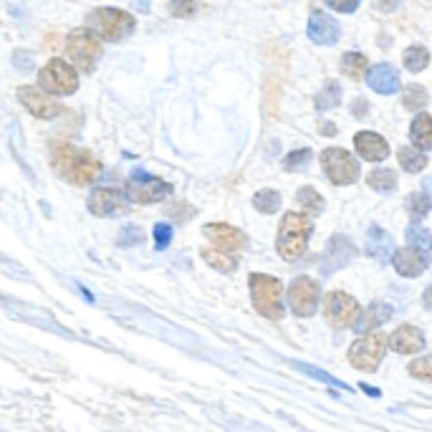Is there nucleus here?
<instances>
[{"label":"nucleus","mask_w":432,"mask_h":432,"mask_svg":"<svg viewBox=\"0 0 432 432\" xmlns=\"http://www.w3.org/2000/svg\"><path fill=\"white\" fill-rule=\"evenodd\" d=\"M53 172L63 177L71 185H91L94 179H99L104 172L101 160L89 152V149L74 147V144H58L53 147Z\"/></svg>","instance_id":"f257e3e1"},{"label":"nucleus","mask_w":432,"mask_h":432,"mask_svg":"<svg viewBox=\"0 0 432 432\" xmlns=\"http://www.w3.org/2000/svg\"><path fill=\"white\" fill-rule=\"evenodd\" d=\"M314 230V220L309 212H286L278 228V253L284 260H298L306 253L309 235Z\"/></svg>","instance_id":"f03ea898"},{"label":"nucleus","mask_w":432,"mask_h":432,"mask_svg":"<svg viewBox=\"0 0 432 432\" xmlns=\"http://www.w3.org/2000/svg\"><path fill=\"white\" fill-rule=\"evenodd\" d=\"M89 28L104 41L117 44L134 33L136 20L132 13L122 11V8H96L89 13Z\"/></svg>","instance_id":"7ed1b4c3"},{"label":"nucleus","mask_w":432,"mask_h":432,"mask_svg":"<svg viewBox=\"0 0 432 432\" xmlns=\"http://www.w3.org/2000/svg\"><path fill=\"white\" fill-rule=\"evenodd\" d=\"M250 296H253V306L260 316H266L271 322H281L284 316V284L273 276H263V273H253L250 276Z\"/></svg>","instance_id":"20e7f679"},{"label":"nucleus","mask_w":432,"mask_h":432,"mask_svg":"<svg viewBox=\"0 0 432 432\" xmlns=\"http://www.w3.org/2000/svg\"><path fill=\"white\" fill-rule=\"evenodd\" d=\"M38 87L46 89L49 94L56 96H68V94H76L79 89V71L63 58H51L41 74H38Z\"/></svg>","instance_id":"39448f33"},{"label":"nucleus","mask_w":432,"mask_h":432,"mask_svg":"<svg viewBox=\"0 0 432 432\" xmlns=\"http://www.w3.org/2000/svg\"><path fill=\"white\" fill-rule=\"evenodd\" d=\"M66 53L81 71H91L101 58V41L91 28H76L66 38Z\"/></svg>","instance_id":"423d86ee"},{"label":"nucleus","mask_w":432,"mask_h":432,"mask_svg":"<svg viewBox=\"0 0 432 432\" xmlns=\"http://www.w3.org/2000/svg\"><path fill=\"white\" fill-rule=\"evenodd\" d=\"M170 192H172L170 182L155 177V174L142 172V170H134L129 182H127V200H132V203H142V205L162 203Z\"/></svg>","instance_id":"0eeeda50"},{"label":"nucleus","mask_w":432,"mask_h":432,"mask_svg":"<svg viewBox=\"0 0 432 432\" xmlns=\"http://www.w3.org/2000/svg\"><path fill=\"white\" fill-rule=\"evenodd\" d=\"M387 349V336L374 331H367L362 339H357L349 349V362L362 371H374L379 367Z\"/></svg>","instance_id":"6e6552de"},{"label":"nucleus","mask_w":432,"mask_h":432,"mask_svg":"<svg viewBox=\"0 0 432 432\" xmlns=\"http://www.w3.org/2000/svg\"><path fill=\"white\" fill-rule=\"evenodd\" d=\"M322 167L333 185H352L359 177V162L346 149L329 147L322 152Z\"/></svg>","instance_id":"1a4fd4ad"},{"label":"nucleus","mask_w":432,"mask_h":432,"mask_svg":"<svg viewBox=\"0 0 432 432\" xmlns=\"http://www.w3.org/2000/svg\"><path fill=\"white\" fill-rule=\"evenodd\" d=\"M319 301H322V288L316 284L314 278L309 276H298L288 288V306L291 311L301 319H309L316 314L319 309Z\"/></svg>","instance_id":"9d476101"},{"label":"nucleus","mask_w":432,"mask_h":432,"mask_svg":"<svg viewBox=\"0 0 432 432\" xmlns=\"http://www.w3.org/2000/svg\"><path fill=\"white\" fill-rule=\"evenodd\" d=\"M324 314H326V322L336 329L354 326V322L359 319V303L344 291H331L324 301Z\"/></svg>","instance_id":"9b49d317"},{"label":"nucleus","mask_w":432,"mask_h":432,"mask_svg":"<svg viewBox=\"0 0 432 432\" xmlns=\"http://www.w3.org/2000/svg\"><path fill=\"white\" fill-rule=\"evenodd\" d=\"M18 99L25 109L31 111L36 119H56L63 111V106L56 99H51V94L41 87H20L18 89Z\"/></svg>","instance_id":"f8f14e48"},{"label":"nucleus","mask_w":432,"mask_h":432,"mask_svg":"<svg viewBox=\"0 0 432 432\" xmlns=\"http://www.w3.org/2000/svg\"><path fill=\"white\" fill-rule=\"evenodd\" d=\"M389 260H392L395 271L405 278L422 276V273L427 271V266H430V255H427L422 248H414V246L395 250V253L389 255Z\"/></svg>","instance_id":"ddd939ff"},{"label":"nucleus","mask_w":432,"mask_h":432,"mask_svg":"<svg viewBox=\"0 0 432 432\" xmlns=\"http://www.w3.org/2000/svg\"><path fill=\"white\" fill-rule=\"evenodd\" d=\"M203 233L212 246L225 250V253H235V250L246 248V235L238 228H233V225H228V222H210V225L203 228Z\"/></svg>","instance_id":"4468645a"},{"label":"nucleus","mask_w":432,"mask_h":432,"mask_svg":"<svg viewBox=\"0 0 432 432\" xmlns=\"http://www.w3.org/2000/svg\"><path fill=\"white\" fill-rule=\"evenodd\" d=\"M124 205H127V192L117 190V187H96L89 195V210L99 217L124 210Z\"/></svg>","instance_id":"2eb2a0df"},{"label":"nucleus","mask_w":432,"mask_h":432,"mask_svg":"<svg viewBox=\"0 0 432 432\" xmlns=\"http://www.w3.org/2000/svg\"><path fill=\"white\" fill-rule=\"evenodd\" d=\"M341 36V28L339 23L331 18V15H326L324 11H314L309 18V38L314 41V44L319 46H333L336 41H339Z\"/></svg>","instance_id":"dca6fc26"},{"label":"nucleus","mask_w":432,"mask_h":432,"mask_svg":"<svg viewBox=\"0 0 432 432\" xmlns=\"http://www.w3.org/2000/svg\"><path fill=\"white\" fill-rule=\"evenodd\" d=\"M354 255H357V248L352 246V241L344 235H333L326 246V253H324V273L344 268L349 260H354Z\"/></svg>","instance_id":"f3484780"},{"label":"nucleus","mask_w":432,"mask_h":432,"mask_svg":"<svg viewBox=\"0 0 432 432\" xmlns=\"http://www.w3.org/2000/svg\"><path fill=\"white\" fill-rule=\"evenodd\" d=\"M367 84H369L371 91L377 94H395L400 89V74H397V68L392 63H377V66H371L367 71Z\"/></svg>","instance_id":"a211bd4d"},{"label":"nucleus","mask_w":432,"mask_h":432,"mask_svg":"<svg viewBox=\"0 0 432 432\" xmlns=\"http://www.w3.org/2000/svg\"><path fill=\"white\" fill-rule=\"evenodd\" d=\"M354 147H357L359 157L367 162H382L389 157V144L374 132H359L354 136Z\"/></svg>","instance_id":"6ab92c4d"},{"label":"nucleus","mask_w":432,"mask_h":432,"mask_svg":"<svg viewBox=\"0 0 432 432\" xmlns=\"http://www.w3.org/2000/svg\"><path fill=\"white\" fill-rule=\"evenodd\" d=\"M397 354H417L425 349V336H422L420 329L414 326H400L387 341Z\"/></svg>","instance_id":"aec40b11"},{"label":"nucleus","mask_w":432,"mask_h":432,"mask_svg":"<svg viewBox=\"0 0 432 432\" xmlns=\"http://www.w3.org/2000/svg\"><path fill=\"white\" fill-rule=\"evenodd\" d=\"M392 314H395V311H392V306H389V303L374 301L369 309H367L364 314H362L357 322H354V329H357L359 333L374 331V326H382V324H387L389 319H392Z\"/></svg>","instance_id":"412c9836"},{"label":"nucleus","mask_w":432,"mask_h":432,"mask_svg":"<svg viewBox=\"0 0 432 432\" xmlns=\"http://www.w3.org/2000/svg\"><path fill=\"white\" fill-rule=\"evenodd\" d=\"M409 136H412V144L422 152L432 149V117L430 114H417L409 127Z\"/></svg>","instance_id":"4be33fe9"},{"label":"nucleus","mask_w":432,"mask_h":432,"mask_svg":"<svg viewBox=\"0 0 432 432\" xmlns=\"http://www.w3.org/2000/svg\"><path fill=\"white\" fill-rule=\"evenodd\" d=\"M367 253L374 258H387L392 253V238L382 228H371L367 233Z\"/></svg>","instance_id":"5701e85b"},{"label":"nucleus","mask_w":432,"mask_h":432,"mask_svg":"<svg viewBox=\"0 0 432 432\" xmlns=\"http://www.w3.org/2000/svg\"><path fill=\"white\" fill-rule=\"evenodd\" d=\"M369 71V63H367L364 53H346L341 58V74L352 81H362Z\"/></svg>","instance_id":"b1692460"},{"label":"nucleus","mask_w":432,"mask_h":432,"mask_svg":"<svg viewBox=\"0 0 432 432\" xmlns=\"http://www.w3.org/2000/svg\"><path fill=\"white\" fill-rule=\"evenodd\" d=\"M203 260H208V266H212L215 271H222V273L235 271V266H238V260H235L233 255H228L225 250H220V248H215V246L205 248Z\"/></svg>","instance_id":"393cba45"},{"label":"nucleus","mask_w":432,"mask_h":432,"mask_svg":"<svg viewBox=\"0 0 432 432\" xmlns=\"http://www.w3.org/2000/svg\"><path fill=\"white\" fill-rule=\"evenodd\" d=\"M402 61H405V68H407V71L420 74V71L427 68V63H430V53H427L425 46H409V49L405 51V56H402Z\"/></svg>","instance_id":"a878e982"},{"label":"nucleus","mask_w":432,"mask_h":432,"mask_svg":"<svg viewBox=\"0 0 432 432\" xmlns=\"http://www.w3.org/2000/svg\"><path fill=\"white\" fill-rule=\"evenodd\" d=\"M369 187L371 190H377V192H382V195H389V192H395V187H397V174H395V170H374V172L369 174Z\"/></svg>","instance_id":"bb28decb"},{"label":"nucleus","mask_w":432,"mask_h":432,"mask_svg":"<svg viewBox=\"0 0 432 432\" xmlns=\"http://www.w3.org/2000/svg\"><path fill=\"white\" fill-rule=\"evenodd\" d=\"M296 200H298V205H301L303 210L309 212V215H322V212H324V200H322V195L314 190V187H301L298 195H296Z\"/></svg>","instance_id":"cd10ccee"},{"label":"nucleus","mask_w":432,"mask_h":432,"mask_svg":"<svg viewBox=\"0 0 432 432\" xmlns=\"http://www.w3.org/2000/svg\"><path fill=\"white\" fill-rule=\"evenodd\" d=\"M400 165H402V170L405 172H422L427 167V157L422 155V149L420 152H414L412 147H405V149H400Z\"/></svg>","instance_id":"c85d7f7f"},{"label":"nucleus","mask_w":432,"mask_h":432,"mask_svg":"<svg viewBox=\"0 0 432 432\" xmlns=\"http://www.w3.org/2000/svg\"><path fill=\"white\" fill-rule=\"evenodd\" d=\"M253 205H255V210L273 215V212L281 208V195H278L276 190H260L253 195Z\"/></svg>","instance_id":"c756f323"},{"label":"nucleus","mask_w":432,"mask_h":432,"mask_svg":"<svg viewBox=\"0 0 432 432\" xmlns=\"http://www.w3.org/2000/svg\"><path fill=\"white\" fill-rule=\"evenodd\" d=\"M402 104H405V109L409 111H420L427 106V91L422 87H417V84H412V87H407L405 91H402Z\"/></svg>","instance_id":"7c9ffc66"},{"label":"nucleus","mask_w":432,"mask_h":432,"mask_svg":"<svg viewBox=\"0 0 432 432\" xmlns=\"http://www.w3.org/2000/svg\"><path fill=\"white\" fill-rule=\"evenodd\" d=\"M430 208H432V200L427 198L425 192H414V195H409L407 198V212L414 217V220L425 217L427 212H430Z\"/></svg>","instance_id":"2f4dec72"},{"label":"nucleus","mask_w":432,"mask_h":432,"mask_svg":"<svg viewBox=\"0 0 432 432\" xmlns=\"http://www.w3.org/2000/svg\"><path fill=\"white\" fill-rule=\"evenodd\" d=\"M339 96H341L339 84H333V81H329L326 87H324V91L319 94V96H316V109H322V111L331 109V106L339 104Z\"/></svg>","instance_id":"473e14b6"},{"label":"nucleus","mask_w":432,"mask_h":432,"mask_svg":"<svg viewBox=\"0 0 432 432\" xmlns=\"http://www.w3.org/2000/svg\"><path fill=\"white\" fill-rule=\"evenodd\" d=\"M167 8L172 18H192L198 13V0H170Z\"/></svg>","instance_id":"72a5a7b5"},{"label":"nucleus","mask_w":432,"mask_h":432,"mask_svg":"<svg viewBox=\"0 0 432 432\" xmlns=\"http://www.w3.org/2000/svg\"><path fill=\"white\" fill-rule=\"evenodd\" d=\"M407 241L412 243L414 248H422V250H430L432 248V235L427 233L422 225H417V222L407 228Z\"/></svg>","instance_id":"f704fd0d"},{"label":"nucleus","mask_w":432,"mask_h":432,"mask_svg":"<svg viewBox=\"0 0 432 432\" xmlns=\"http://www.w3.org/2000/svg\"><path fill=\"white\" fill-rule=\"evenodd\" d=\"M144 241V230L139 225H124L119 233V246L122 248H134Z\"/></svg>","instance_id":"c9c22d12"},{"label":"nucleus","mask_w":432,"mask_h":432,"mask_svg":"<svg viewBox=\"0 0 432 432\" xmlns=\"http://www.w3.org/2000/svg\"><path fill=\"white\" fill-rule=\"evenodd\" d=\"M407 369H409V374H412V377L422 379V382H432V357L417 359V362H412Z\"/></svg>","instance_id":"e433bc0d"},{"label":"nucleus","mask_w":432,"mask_h":432,"mask_svg":"<svg viewBox=\"0 0 432 432\" xmlns=\"http://www.w3.org/2000/svg\"><path fill=\"white\" fill-rule=\"evenodd\" d=\"M311 149H298V152H291L288 157H286V162H284V167L286 170H293V172H296V170H303V167L309 165V160H311Z\"/></svg>","instance_id":"4c0bfd02"},{"label":"nucleus","mask_w":432,"mask_h":432,"mask_svg":"<svg viewBox=\"0 0 432 432\" xmlns=\"http://www.w3.org/2000/svg\"><path fill=\"white\" fill-rule=\"evenodd\" d=\"M172 243V225L170 222H157L155 225V248L157 250H165Z\"/></svg>","instance_id":"58836bf2"},{"label":"nucleus","mask_w":432,"mask_h":432,"mask_svg":"<svg viewBox=\"0 0 432 432\" xmlns=\"http://www.w3.org/2000/svg\"><path fill=\"white\" fill-rule=\"evenodd\" d=\"M298 369L303 371V374H309V377H316V379H322V382H326V384H341L339 379H333V377H329L326 371H322V369H314V367H309V364H298Z\"/></svg>","instance_id":"ea45409f"},{"label":"nucleus","mask_w":432,"mask_h":432,"mask_svg":"<svg viewBox=\"0 0 432 432\" xmlns=\"http://www.w3.org/2000/svg\"><path fill=\"white\" fill-rule=\"evenodd\" d=\"M326 6L339 13H354L359 8V0H326Z\"/></svg>","instance_id":"a19ab883"},{"label":"nucleus","mask_w":432,"mask_h":432,"mask_svg":"<svg viewBox=\"0 0 432 432\" xmlns=\"http://www.w3.org/2000/svg\"><path fill=\"white\" fill-rule=\"evenodd\" d=\"M425 306H427V309H432V286L425 291Z\"/></svg>","instance_id":"79ce46f5"}]
</instances>
